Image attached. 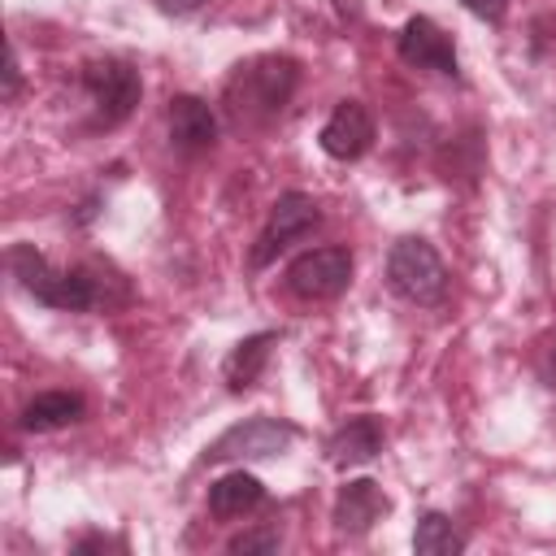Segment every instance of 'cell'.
Instances as JSON below:
<instances>
[{"label":"cell","instance_id":"cell-10","mask_svg":"<svg viewBox=\"0 0 556 556\" xmlns=\"http://www.w3.org/2000/svg\"><path fill=\"white\" fill-rule=\"evenodd\" d=\"M387 513H391V500H387V491H382L374 478H348V482L339 486V495H334L330 521H334L339 534L361 539V534H369Z\"/></svg>","mask_w":556,"mask_h":556},{"label":"cell","instance_id":"cell-18","mask_svg":"<svg viewBox=\"0 0 556 556\" xmlns=\"http://www.w3.org/2000/svg\"><path fill=\"white\" fill-rule=\"evenodd\" d=\"M473 17H482V22H491V26H500L504 22V13H508V0H460Z\"/></svg>","mask_w":556,"mask_h":556},{"label":"cell","instance_id":"cell-12","mask_svg":"<svg viewBox=\"0 0 556 556\" xmlns=\"http://www.w3.org/2000/svg\"><path fill=\"white\" fill-rule=\"evenodd\" d=\"M165 126H169V143L178 152H187V156L191 152H208L217 143V113H213L208 100H200L191 91H182V96L169 100Z\"/></svg>","mask_w":556,"mask_h":556},{"label":"cell","instance_id":"cell-22","mask_svg":"<svg viewBox=\"0 0 556 556\" xmlns=\"http://www.w3.org/2000/svg\"><path fill=\"white\" fill-rule=\"evenodd\" d=\"M96 547H122V543L117 539H104V534H87V539L74 543V552H96Z\"/></svg>","mask_w":556,"mask_h":556},{"label":"cell","instance_id":"cell-6","mask_svg":"<svg viewBox=\"0 0 556 556\" xmlns=\"http://www.w3.org/2000/svg\"><path fill=\"white\" fill-rule=\"evenodd\" d=\"M295 439H300V430L291 421L261 413V417H243L230 430H222L204 447V460L208 465H222V460H265V456H282Z\"/></svg>","mask_w":556,"mask_h":556},{"label":"cell","instance_id":"cell-13","mask_svg":"<svg viewBox=\"0 0 556 556\" xmlns=\"http://www.w3.org/2000/svg\"><path fill=\"white\" fill-rule=\"evenodd\" d=\"M83 413H87V400L78 391H39L17 413V426L26 434H52V430H65V426L83 421Z\"/></svg>","mask_w":556,"mask_h":556},{"label":"cell","instance_id":"cell-4","mask_svg":"<svg viewBox=\"0 0 556 556\" xmlns=\"http://www.w3.org/2000/svg\"><path fill=\"white\" fill-rule=\"evenodd\" d=\"M83 91H87L91 113H96L91 122L104 126V130H113V126H122L135 113V104L143 96V83H139V70L130 61L100 56V61H87L83 65Z\"/></svg>","mask_w":556,"mask_h":556},{"label":"cell","instance_id":"cell-5","mask_svg":"<svg viewBox=\"0 0 556 556\" xmlns=\"http://www.w3.org/2000/svg\"><path fill=\"white\" fill-rule=\"evenodd\" d=\"M317 226H321V208H317V200L304 195V191H282V195L274 200V208H269V222L261 226V235H256V243H252V256H248L252 269L274 265L291 243L308 239Z\"/></svg>","mask_w":556,"mask_h":556},{"label":"cell","instance_id":"cell-16","mask_svg":"<svg viewBox=\"0 0 556 556\" xmlns=\"http://www.w3.org/2000/svg\"><path fill=\"white\" fill-rule=\"evenodd\" d=\"M413 552H421V556H456V552H465V534L456 530V521L447 513L430 508L413 526Z\"/></svg>","mask_w":556,"mask_h":556},{"label":"cell","instance_id":"cell-20","mask_svg":"<svg viewBox=\"0 0 556 556\" xmlns=\"http://www.w3.org/2000/svg\"><path fill=\"white\" fill-rule=\"evenodd\" d=\"M152 4H156L165 17H187V13H195L204 0H152Z\"/></svg>","mask_w":556,"mask_h":556},{"label":"cell","instance_id":"cell-8","mask_svg":"<svg viewBox=\"0 0 556 556\" xmlns=\"http://www.w3.org/2000/svg\"><path fill=\"white\" fill-rule=\"evenodd\" d=\"M395 52L404 65L413 70H434L443 78H456L460 74V61H456V48H452V35L434 22V17H408L395 35Z\"/></svg>","mask_w":556,"mask_h":556},{"label":"cell","instance_id":"cell-15","mask_svg":"<svg viewBox=\"0 0 556 556\" xmlns=\"http://www.w3.org/2000/svg\"><path fill=\"white\" fill-rule=\"evenodd\" d=\"M265 504V486L248 469H230L208 486V513L213 517H243Z\"/></svg>","mask_w":556,"mask_h":556},{"label":"cell","instance_id":"cell-19","mask_svg":"<svg viewBox=\"0 0 556 556\" xmlns=\"http://www.w3.org/2000/svg\"><path fill=\"white\" fill-rule=\"evenodd\" d=\"M17 87H22V70H17V52L9 48V56H4V100H13Z\"/></svg>","mask_w":556,"mask_h":556},{"label":"cell","instance_id":"cell-1","mask_svg":"<svg viewBox=\"0 0 556 556\" xmlns=\"http://www.w3.org/2000/svg\"><path fill=\"white\" fill-rule=\"evenodd\" d=\"M295 83H300V65L291 56H278V52L248 56L230 70V78L222 87V109L235 130L269 126L291 104Z\"/></svg>","mask_w":556,"mask_h":556},{"label":"cell","instance_id":"cell-9","mask_svg":"<svg viewBox=\"0 0 556 556\" xmlns=\"http://www.w3.org/2000/svg\"><path fill=\"white\" fill-rule=\"evenodd\" d=\"M321 152L330 161H361L369 148H374V117L361 100H339L317 135Z\"/></svg>","mask_w":556,"mask_h":556},{"label":"cell","instance_id":"cell-17","mask_svg":"<svg viewBox=\"0 0 556 556\" xmlns=\"http://www.w3.org/2000/svg\"><path fill=\"white\" fill-rule=\"evenodd\" d=\"M278 530H243V534H235L230 543H226V552L230 556H248V552H278Z\"/></svg>","mask_w":556,"mask_h":556},{"label":"cell","instance_id":"cell-14","mask_svg":"<svg viewBox=\"0 0 556 556\" xmlns=\"http://www.w3.org/2000/svg\"><path fill=\"white\" fill-rule=\"evenodd\" d=\"M278 343V330H256L248 339H239L230 348V356L222 361V378L230 391H248L256 387V378L265 374V361H269V348Z\"/></svg>","mask_w":556,"mask_h":556},{"label":"cell","instance_id":"cell-21","mask_svg":"<svg viewBox=\"0 0 556 556\" xmlns=\"http://www.w3.org/2000/svg\"><path fill=\"white\" fill-rule=\"evenodd\" d=\"M539 374H543V382L556 391V334H552L547 348H543V365H539Z\"/></svg>","mask_w":556,"mask_h":556},{"label":"cell","instance_id":"cell-2","mask_svg":"<svg viewBox=\"0 0 556 556\" xmlns=\"http://www.w3.org/2000/svg\"><path fill=\"white\" fill-rule=\"evenodd\" d=\"M9 274L17 278V287H22L26 295H35V300L48 304V308L87 313V308H100V304H104V282H100L87 265L56 269L35 243H13V248H9Z\"/></svg>","mask_w":556,"mask_h":556},{"label":"cell","instance_id":"cell-7","mask_svg":"<svg viewBox=\"0 0 556 556\" xmlns=\"http://www.w3.org/2000/svg\"><path fill=\"white\" fill-rule=\"evenodd\" d=\"M287 291L300 300H339L352 287V252L343 243L308 248L287 265Z\"/></svg>","mask_w":556,"mask_h":556},{"label":"cell","instance_id":"cell-11","mask_svg":"<svg viewBox=\"0 0 556 556\" xmlns=\"http://www.w3.org/2000/svg\"><path fill=\"white\" fill-rule=\"evenodd\" d=\"M387 443V430L374 413H356L348 421H339L330 434H326V460L334 469H361L369 465Z\"/></svg>","mask_w":556,"mask_h":556},{"label":"cell","instance_id":"cell-3","mask_svg":"<svg viewBox=\"0 0 556 556\" xmlns=\"http://www.w3.org/2000/svg\"><path fill=\"white\" fill-rule=\"evenodd\" d=\"M387 287L417 308H434L447 300V265L430 239L404 235L387 252Z\"/></svg>","mask_w":556,"mask_h":556}]
</instances>
